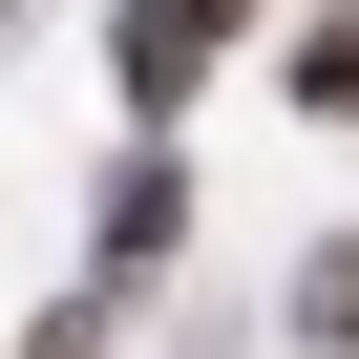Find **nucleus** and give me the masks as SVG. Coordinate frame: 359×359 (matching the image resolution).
<instances>
[{
    "label": "nucleus",
    "instance_id": "nucleus-3",
    "mask_svg": "<svg viewBox=\"0 0 359 359\" xmlns=\"http://www.w3.org/2000/svg\"><path fill=\"white\" fill-rule=\"evenodd\" d=\"M296 106H338V127H359V0H338V22L296 43Z\"/></svg>",
    "mask_w": 359,
    "mask_h": 359
},
{
    "label": "nucleus",
    "instance_id": "nucleus-5",
    "mask_svg": "<svg viewBox=\"0 0 359 359\" xmlns=\"http://www.w3.org/2000/svg\"><path fill=\"white\" fill-rule=\"evenodd\" d=\"M191 22H212V43H233V22H254V0H191Z\"/></svg>",
    "mask_w": 359,
    "mask_h": 359
},
{
    "label": "nucleus",
    "instance_id": "nucleus-4",
    "mask_svg": "<svg viewBox=\"0 0 359 359\" xmlns=\"http://www.w3.org/2000/svg\"><path fill=\"white\" fill-rule=\"evenodd\" d=\"M296 317H317V338L359 359V254H317V296H296Z\"/></svg>",
    "mask_w": 359,
    "mask_h": 359
},
{
    "label": "nucleus",
    "instance_id": "nucleus-1",
    "mask_svg": "<svg viewBox=\"0 0 359 359\" xmlns=\"http://www.w3.org/2000/svg\"><path fill=\"white\" fill-rule=\"evenodd\" d=\"M106 43H127V106H191L212 85V22H191V0H127Z\"/></svg>",
    "mask_w": 359,
    "mask_h": 359
},
{
    "label": "nucleus",
    "instance_id": "nucleus-2",
    "mask_svg": "<svg viewBox=\"0 0 359 359\" xmlns=\"http://www.w3.org/2000/svg\"><path fill=\"white\" fill-rule=\"evenodd\" d=\"M169 233H191V169H127V191H106V275H148Z\"/></svg>",
    "mask_w": 359,
    "mask_h": 359
}]
</instances>
